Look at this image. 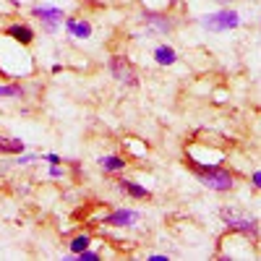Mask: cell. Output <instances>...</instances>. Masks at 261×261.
<instances>
[{"mask_svg": "<svg viewBox=\"0 0 261 261\" xmlns=\"http://www.w3.org/2000/svg\"><path fill=\"white\" fill-rule=\"evenodd\" d=\"M201 183L206 186V188H212V191H230L232 188V175L230 172H225V170H206L204 175H201Z\"/></svg>", "mask_w": 261, "mask_h": 261, "instance_id": "1", "label": "cell"}, {"mask_svg": "<svg viewBox=\"0 0 261 261\" xmlns=\"http://www.w3.org/2000/svg\"><path fill=\"white\" fill-rule=\"evenodd\" d=\"M110 68H113V76H115L118 81H123V84H128V86L136 84V71H134V65H130L125 58L115 55V58L110 60Z\"/></svg>", "mask_w": 261, "mask_h": 261, "instance_id": "2", "label": "cell"}, {"mask_svg": "<svg viewBox=\"0 0 261 261\" xmlns=\"http://www.w3.org/2000/svg\"><path fill=\"white\" fill-rule=\"evenodd\" d=\"M238 21H241V18H238V13L222 11V13H217V16H209V18L204 21V27L212 29V32H225V29H235Z\"/></svg>", "mask_w": 261, "mask_h": 261, "instance_id": "3", "label": "cell"}, {"mask_svg": "<svg viewBox=\"0 0 261 261\" xmlns=\"http://www.w3.org/2000/svg\"><path fill=\"white\" fill-rule=\"evenodd\" d=\"M34 16L45 21V27H47L50 32L55 29V24H60V21H63V11H58V8H37Z\"/></svg>", "mask_w": 261, "mask_h": 261, "instance_id": "4", "label": "cell"}, {"mask_svg": "<svg viewBox=\"0 0 261 261\" xmlns=\"http://www.w3.org/2000/svg\"><path fill=\"white\" fill-rule=\"evenodd\" d=\"M139 220L136 212H115L107 217V225H115V227H125V225H134Z\"/></svg>", "mask_w": 261, "mask_h": 261, "instance_id": "5", "label": "cell"}, {"mask_svg": "<svg viewBox=\"0 0 261 261\" xmlns=\"http://www.w3.org/2000/svg\"><path fill=\"white\" fill-rule=\"evenodd\" d=\"M222 217H225V220H227L232 227H241V230H246V232H253V230H256L251 220H246V217H238L235 212H227V209H225V212H222Z\"/></svg>", "mask_w": 261, "mask_h": 261, "instance_id": "6", "label": "cell"}, {"mask_svg": "<svg viewBox=\"0 0 261 261\" xmlns=\"http://www.w3.org/2000/svg\"><path fill=\"white\" fill-rule=\"evenodd\" d=\"M8 34H11L16 42H21V45H29V42L34 39V34H32V29H29V27H11V29H8Z\"/></svg>", "mask_w": 261, "mask_h": 261, "instance_id": "7", "label": "cell"}, {"mask_svg": "<svg viewBox=\"0 0 261 261\" xmlns=\"http://www.w3.org/2000/svg\"><path fill=\"white\" fill-rule=\"evenodd\" d=\"M65 27H68V32L71 34H76V37H89L92 34V27L86 24V21H65Z\"/></svg>", "mask_w": 261, "mask_h": 261, "instance_id": "8", "label": "cell"}, {"mask_svg": "<svg viewBox=\"0 0 261 261\" xmlns=\"http://www.w3.org/2000/svg\"><path fill=\"white\" fill-rule=\"evenodd\" d=\"M123 191H128L130 196H136V199H144V196H149L146 188H141V186H136V183H130V180H123Z\"/></svg>", "mask_w": 261, "mask_h": 261, "instance_id": "9", "label": "cell"}, {"mask_svg": "<svg viewBox=\"0 0 261 261\" xmlns=\"http://www.w3.org/2000/svg\"><path fill=\"white\" fill-rule=\"evenodd\" d=\"M99 165H102L105 170H120V167H125V162H123L120 157H102Z\"/></svg>", "mask_w": 261, "mask_h": 261, "instance_id": "10", "label": "cell"}, {"mask_svg": "<svg viewBox=\"0 0 261 261\" xmlns=\"http://www.w3.org/2000/svg\"><path fill=\"white\" fill-rule=\"evenodd\" d=\"M172 60H175V53H172L170 47H160V50H157V63H162V65H170Z\"/></svg>", "mask_w": 261, "mask_h": 261, "instance_id": "11", "label": "cell"}, {"mask_svg": "<svg viewBox=\"0 0 261 261\" xmlns=\"http://www.w3.org/2000/svg\"><path fill=\"white\" fill-rule=\"evenodd\" d=\"M21 149H24V144H21L18 139H8V141L0 144V151H21Z\"/></svg>", "mask_w": 261, "mask_h": 261, "instance_id": "12", "label": "cell"}, {"mask_svg": "<svg viewBox=\"0 0 261 261\" xmlns=\"http://www.w3.org/2000/svg\"><path fill=\"white\" fill-rule=\"evenodd\" d=\"M86 246H89V238H86V235H81V238H76V241L71 243V248H73L76 253H81V251H86Z\"/></svg>", "mask_w": 261, "mask_h": 261, "instance_id": "13", "label": "cell"}, {"mask_svg": "<svg viewBox=\"0 0 261 261\" xmlns=\"http://www.w3.org/2000/svg\"><path fill=\"white\" fill-rule=\"evenodd\" d=\"M21 89L18 86H0V97H18Z\"/></svg>", "mask_w": 261, "mask_h": 261, "instance_id": "14", "label": "cell"}, {"mask_svg": "<svg viewBox=\"0 0 261 261\" xmlns=\"http://www.w3.org/2000/svg\"><path fill=\"white\" fill-rule=\"evenodd\" d=\"M81 258H86V261H94V258H97V253H92V251H81Z\"/></svg>", "mask_w": 261, "mask_h": 261, "instance_id": "15", "label": "cell"}, {"mask_svg": "<svg viewBox=\"0 0 261 261\" xmlns=\"http://www.w3.org/2000/svg\"><path fill=\"white\" fill-rule=\"evenodd\" d=\"M253 183H256V186L261 188V172H256V175H253Z\"/></svg>", "mask_w": 261, "mask_h": 261, "instance_id": "16", "label": "cell"}]
</instances>
